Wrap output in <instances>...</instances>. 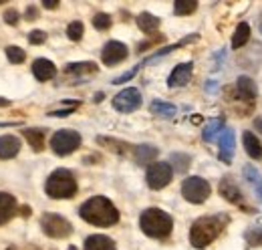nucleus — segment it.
I'll return each instance as SVG.
<instances>
[{
  "label": "nucleus",
  "mask_w": 262,
  "mask_h": 250,
  "mask_svg": "<svg viewBox=\"0 0 262 250\" xmlns=\"http://www.w3.org/2000/svg\"><path fill=\"white\" fill-rule=\"evenodd\" d=\"M81 218L89 222L93 226H101V228H109L119 222V212L113 206L111 200H107L103 196H95L91 200H87L79 208Z\"/></svg>",
  "instance_id": "nucleus-1"
},
{
  "label": "nucleus",
  "mask_w": 262,
  "mask_h": 250,
  "mask_svg": "<svg viewBox=\"0 0 262 250\" xmlns=\"http://www.w3.org/2000/svg\"><path fill=\"white\" fill-rule=\"evenodd\" d=\"M224 220L222 216H206L194 222V226L190 230V240L196 248H206L212 240L218 238V234L224 228Z\"/></svg>",
  "instance_id": "nucleus-2"
},
{
  "label": "nucleus",
  "mask_w": 262,
  "mask_h": 250,
  "mask_svg": "<svg viewBox=\"0 0 262 250\" xmlns=\"http://www.w3.org/2000/svg\"><path fill=\"white\" fill-rule=\"evenodd\" d=\"M140 226L151 238H165V236L172 234L174 220L168 212L159 210V208H147L140 216Z\"/></svg>",
  "instance_id": "nucleus-3"
},
{
  "label": "nucleus",
  "mask_w": 262,
  "mask_h": 250,
  "mask_svg": "<svg viewBox=\"0 0 262 250\" xmlns=\"http://www.w3.org/2000/svg\"><path fill=\"white\" fill-rule=\"evenodd\" d=\"M45 190L54 200H67L77 194V182L69 170H54L47 179Z\"/></svg>",
  "instance_id": "nucleus-4"
},
{
  "label": "nucleus",
  "mask_w": 262,
  "mask_h": 250,
  "mask_svg": "<svg viewBox=\"0 0 262 250\" xmlns=\"http://www.w3.org/2000/svg\"><path fill=\"white\" fill-rule=\"evenodd\" d=\"M182 194H184V198L192 204H202L208 200L210 196V184L206 182V179L202 178H196V176H192L188 179H184V184H182Z\"/></svg>",
  "instance_id": "nucleus-5"
},
{
  "label": "nucleus",
  "mask_w": 262,
  "mask_h": 250,
  "mask_svg": "<svg viewBox=\"0 0 262 250\" xmlns=\"http://www.w3.org/2000/svg\"><path fill=\"white\" fill-rule=\"evenodd\" d=\"M81 145V135L77 131H71V129H63V131H57L52 135L51 140V147L57 156H69L73 154L75 149H79Z\"/></svg>",
  "instance_id": "nucleus-6"
},
{
  "label": "nucleus",
  "mask_w": 262,
  "mask_h": 250,
  "mask_svg": "<svg viewBox=\"0 0 262 250\" xmlns=\"http://www.w3.org/2000/svg\"><path fill=\"white\" fill-rule=\"evenodd\" d=\"M147 186L151 190H161L165 188L170 182H172V178H174V172H172V165L170 163H165V161H156V163H151L149 168H147Z\"/></svg>",
  "instance_id": "nucleus-7"
},
{
  "label": "nucleus",
  "mask_w": 262,
  "mask_h": 250,
  "mask_svg": "<svg viewBox=\"0 0 262 250\" xmlns=\"http://www.w3.org/2000/svg\"><path fill=\"white\" fill-rule=\"evenodd\" d=\"M40 224H43L45 234L51 236V238H67V236L73 232L71 222L59 214H45L43 220H40Z\"/></svg>",
  "instance_id": "nucleus-8"
},
{
  "label": "nucleus",
  "mask_w": 262,
  "mask_h": 250,
  "mask_svg": "<svg viewBox=\"0 0 262 250\" xmlns=\"http://www.w3.org/2000/svg\"><path fill=\"white\" fill-rule=\"evenodd\" d=\"M140 105H141V93L135 87L119 91L113 99V107L119 111V113H131V111H135Z\"/></svg>",
  "instance_id": "nucleus-9"
},
{
  "label": "nucleus",
  "mask_w": 262,
  "mask_h": 250,
  "mask_svg": "<svg viewBox=\"0 0 262 250\" xmlns=\"http://www.w3.org/2000/svg\"><path fill=\"white\" fill-rule=\"evenodd\" d=\"M125 57H127V47L123 43H119V40H109V43L103 47V53H101V59L107 67H113V65L121 63Z\"/></svg>",
  "instance_id": "nucleus-10"
},
{
  "label": "nucleus",
  "mask_w": 262,
  "mask_h": 250,
  "mask_svg": "<svg viewBox=\"0 0 262 250\" xmlns=\"http://www.w3.org/2000/svg\"><path fill=\"white\" fill-rule=\"evenodd\" d=\"M192 71H194V65H192V63L177 65L174 71H172L170 79H168V85L170 87H184L186 83L190 81V77H192Z\"/></svg>",
  "instance_id": "nucleus-11"
},
{
  "label": "nucleus",
  "mask_w": 262,
  "mask_h": 250,
  "mask_svg": "<svg viewBox=\"0 0 262 250\" xmlns=\"http://www.w3.org/2000/svg\"><path fill=\"white\" fill-rule=\"evenodd\" d=\"M218 142H220V160L224 163H230L234 158V147H236V143H234V131L224 129Z\"/></svg>",
  "instance_id": "nucleus-12"
},
{
  "label": "nucleus",
  "mask_w": 262,
  "mask_h": 250,
  "mask_svg": "<svg viewBox=\"0 0 262 250\" xmlns=\"http://www.w3.org/2000/svg\"><path fill=\"white\" fill-rule=\"evenodd\" d=\"M20 151V140L17 135H2L0 137V160H10Z\"/></svg>",
  "instance_id": "nucleus-13"
},
{
  "label": "nucleus",
  "mask_w": 262,
  "mask_h": 250,
  "mask_svg": "<svg viewBox=\"0 0 262 250\" xmlns=\"http://www.w3.org/2000/svg\"><path fill=\"white\" fill-rule=\"evenodd\" d=\"M33 73L38 81H51L54 75H57V67H54L49 59H36L33 63Z\"/></svg>",
  "instance_id": "nucleus-14"
},
{
  "label": "nucleus",
  "mask_w": 262,
  "mask_h": 250,
  "mask_svg": "<svg viewBox=\"0 0 262 250\" xmlns=\"http://www.w3.org/2000/svg\"><path fill=\"white\" fill-rule=\"evenodd\" d=\"M17 214V200L6 192H0V226Z\"/></svg>",
  "instance_id": "nucleus-15"
},
{
  "label": "nucleus",
  "mask_w": 262,
  "mask_h": 250,
  "mask_svg": "<svg viewBox=\"0 0 262 250\" xmlns=\"http://www.w3.org/2000/svg\"><path fill=\"white\" fill-rule=\"evenodd\" d=\"M220 194L232 204H240L242 202V194L238 190V186L234 184V179L232 178H224L222 182H220Z\"/></svg>",
  "instance_id": "nucleus-16"
},
{
  "label": "nucleus",
  "mask_w": 262,
  "mask_h": 250,
  "mask_svg": "<svg viewBox=\"0 0 262 250\" xmlns=\"http://www.w3.org/2000/svg\"><path fill=\"white\" fill-rule=\"evenodd\" d=\"M85 250H117L115 248V242L107 236H101V234H95V236H89L85 240Z\"/></svg>",
  "instance_id": "nucleus-17"
},
{
  "label": "nucleus",
  "mask_w": 262,
  "mask_h": 250,
  "mask_svg": "<svg viewBox=\"0 0 262 250\" xmlns=\"http://www.w3.org/2000/svg\"><path fill=\"white\" fill-rule=\"evenodd\" d=\"M242 142H244V149H246V154L250 156L252 160H260L262 158V143L254 137V133L250 131H244L242 135Z\"/></svg>",
  "instance_id": "nucleus-18"
},
{
  "label": "nucleus",
  "mask_w": 262,
  "mask_h": 250,
  "mask_svg": "<svg viewBox=\"0 0 262 250\" xmlns=\"http://www.w3.org/2000/svg\"><path fill=\"white\" fill-rule=\"evenodd\" d=\"M236 89H238V95L242 97V99H248V101H252L256 99V85H254V81L250 77H240L238 83H236Z\"/></svg>",
  "instance_id": "nucleus-19"
},
{
  "label": "nucleus",
  "mask_w": 262,
  "mask_h": 250,
  "mask_svg": "<svg viewBox=\"0 0 262 250\" xmlns=\"http://www.w3.org/2000/svg\"><path fill=\"white\" fill-rule=\"evenodd\" d=\"M133 156H135V161H137V163L145 165V163H149L151 160L157 158V149H156L154 145L141 143V145H137V147L133 149Z\"/></svg>",
  "instance_id": "nucleus-20"
},
{
  "label": "nucleus",
  "mask_w": 262,
  "mask_h": 250,
  "mask_svg": "<svg viewBox=\"0 0 262 250\" xmlns=\"http://www.w3.org/2000/svg\"><path fill=\"white\" fill-rule=\"evenodd\" d=\"M137 26H140L145 35H154L159 29V18L149 15V12H141V15L137 17Z\"/></svg>",
  "instance_id": "nucleus-21"
},
{
  "label": "nucleus",
  "mask_w": 262,
  "mask_h": 250,
  "mask_svg": "<svg viewBox=\"0 0 262 250\" xmlns=\"http://www.w3.org/2000/svg\"><path fill=\"white\" fill-rule=\"evenodd\" d=\"M22 135L26 137V142L31 143V147L35 151H40L45 147V133L40 131V129H24Z\"/></svg>",
  "instance_id": "nucleus-22"
},
{
  "label": "nucleus",
  "mask_w": 262,
  "mask_h": 250,
  "mask_svg": "<svg viewBox=\"0 0 262 250\" xmlns=\"http://www.w3.org/2000/svg\"><path fill=\"white\" fill-rule=\"evenodd\" d=\"M248 38H250V26H248L246 22H240L236 33H234V36H232V47L234 49L244 47L248 43Z\"/></svg>",
  "instance_id": "nucleus-23"
},
{
  "label": "nucleus",
  "mask_w": 262,
  "mask_h": 250,
  "mask_svg": "<svg viewBox=\"0 0 262 250\" xmlns=\"http://www.w3.org/2000/svg\"><path fill=\"white\" fill-rule=\"evenodd\" d=\"M222 127H224V121H222V119H212V121H210V123L204 127L202 137H204L206 142H212L214 137H216L220 131H222Z\"/></svg>",
  "instance_id": "nucleus-24"
},
{
  "label": "nucleus",
  "mask_w": 262,
  "mask_h": 250,
  "mask_svg": "<svg viewBox=\"0 0 262 250\" xmlns=\"http://www.w3.org/2000/svg\"><path fill=\"white\" fill-rule=\"evenodd\" d=\"M149 109L154 111L156 115H161V117H174V115H175V111H177L175 105H172V103H163V101H154Z\"/></svg>",
  "instance_id": "nucleus-25"
},
{
  "label": "nucleus",
  "mask_w": 262,
  "mask_h": 250,
  "mask_svg": "<svg viewBox=\"0 0 262 250\" xmlns=\"http://www.w3.org/2000/svg\"><path fill=\"white\" fill-rule=\"evenodd\" d=\"M198 8V2L196 0H177V2L174 4V10L177 17H186V15H192Z\"/></svg>",
  "instance_id": "nucleus-26"
},
{
  "label": "nucleus",
  "mask_w": 262,
  "mask_h": 250,
  "mask_svg": "<svg viewBox=\"0 0 262 250\" xmlns=\"http://www.w3.org/2000/svg\"><path fill=\"white\" fill-rule=\"evenodd\" d=\"M97 71V65L95 63H71L67 67V73H77V75H83V73H95Z\"/></svg>",
  "instance_id": "nucleus-27"
},
{
  "label": "nucleus",
  "mask_w": 262,
  "mask_h": 250,
  "mask_svg": "<svg viewBox=\"0 0 262 250\" xmlns=\"http://www.w3.org/2000/svg\"><path fill=\"white\" fill-rule=\"evenodd\" d=\"M244 176H246V179H248V182H250L252 186H256L258 196L262 198V182H260V176H258V172L252 168V165H246V168H244Z\"/></svg>",
  "instance_id": "nucleus-28"
},
{
  "label": "nucleus",
  "mask_w": 262,
  "mask_h": 250,
  "mask_svg": "<svg viewBox=\"0 0 262 250\" xmlns=\"http://www.w3.org/2000/svg\"><path fill=\"white\" fill-rule=\"evenodd\" d=\"M6 57H8V61H10L12 65H20V63L26 59V54H24V51H22L20 47L10 45V47H6Z\"/></svg>",
  "instance_id": "nucleus-29"
},
{
  "label": "nucleus",
  "mask_w": 262,
  "mask_h": 250,
  "mask_svg": "<svg viewBox=\"0 0 262 250\" xmlns=\"http://www.w3.org/2000/svg\"><path fill=\"white\" fill-rule=\"evenodd\" d=\"M93 26L97 31H107L109 26H111V17L105 15V12H99V15L93 17Z\"/></svg>",
  "instance_id": "nucleus-30"
},
{
  "label": "nucleus",
  "mask_w": 262,
  "mask_h": 250,
  "mask_svg": "<svg viewBox=\"0 0 262 250\" xmlns=\"http://www.w3.org/2000/svg\"><path fill=\"white\" fill-rule=\"evenodd\" d=\"M67 36L71 38V40H81L83 38V22L75 20L67 26Z\"/></svg>",
  "instance_id": "nucleus-31"
},
{
  "label": "nucleus",
  "mask_w": 262,
  "mask_h": 250,
  "mask_svg": "<svg viewBox=\"0 0 262 250\" xmlns=\"http://www.w3.org/2000/svg\"><path fill=\"white\" fill-rule=\"evenodd\" d=\"M172 163H174V168L177 172H186L190 168V158L184 156V154H174L172 156Z\"/></svg>",
  "instance_id": "nucleus-32"
},
{
  "label": "nucleus",
  "mask_w": 262,
  "mask_h": 250,
  "mask_svg": "<svg viewBox=\"0 0 262 250\" xmlns=\"http://www.w3.org/2000/svg\"><path fill=\"white\" fill-rule=\"evenodd\" d=\"M246 238H248V242H250V244L260 246V244H262V226L250 228V230L246 232Z\"/></svg>",
  "instance_id": "nucleus-33"
},
{
  "label": "nucleus",
  "mask_w": 262,
  "mask_h": 250,
  "mask_svg": "<svg viewBox=\"0 0 262 250\" xmlns=\"http://www.w3.org/2000/svg\"><path fill=\"white\" fill-rule=\"evenodd\" d=\"M29 40H31L33 45H40V43H45V40H47V35L43 31H33L31 36H29Z\"/></svg>",
  "instance_id": "nucleus-34"
},
{
  "label": "nucleus",
  "mask_w": 262,
  "mask_h": 250,
  "mask_svg": "<svg viewBox=\"0 0 262 250\" xmlns=\"http://www.w3.org/2000/svg\"><path fill=\"white\" fill-rule=\"evenodd\" d=\"M18 18H20V15H18L17 10H6V12H4V22H6V24H17Z\"/></svg>",
  "instance_id": "nucleus-35"
},
{
  "label": "nucleus",
  "mask_w": 262,
  "mask_h": 250,
  "mask_svg": "<svg viewBox=\"0 0 262 250\" xmlns=\"http://www.w3.org/2000/svg\"><path fill=\"white\" fill-rule=\"evenodd\" d=\"M137 71H140V69H137V67H135V69H131V71H129V73H125V75H121V77H117V79H113V83H115V85H119V83H125V81H129V79H131V77H133V75H135Z\"/></svg>",
  "instance_id": "nucleus-36"
},
{
  "label": "nucleus",
  "mask_w": 262,
  "mask_h": 250,
  "mask_svg": "<svg viewBox=\"0 0 262 250\" xmlns=\"http://www.w3.org/2000/svg\"><path fill=\"white\" fill-rule=\"evenodd\" d=\"M71 113H73V109H61V111H51L49 115H52V117H67Z\"/></svg>",
  "instance_id": "nucleus-37"
},
{
  "label": "nucleus",
  "mask_w": 262,
  "mask_h": 250,
  "mask_svg": "<svg viewBox=\"0 0 262 250\" xmlns=\"http://www.w3.org/2000/svg\"><path fill=\"white\" fill-rule=\"evenodd\" d=\"M35 18H36V8L29 6V8H26V20H35Z\"/></svg>",
  "instance_id": "nucleus-38"
},
{
  "label": "nucleus",
  "mask_w": 262,
  "mask_h": 250,
  "mask_svg": "<svg viewBox=\"0 0 262 250\" xmlns=\"http://www.w3.org/2000/svg\"><path fill=\"white\" fill-rule=\"evenodd\" d=\"M254 129L262 135V117H256V119H254Z\"/></svg>",
  "instance_id": "nucleus-39"
},
{
  "label": "nucleus",
  "mask_w": 262,
  "mask_h": 250,
  "mask_svg": "<svg viewBox=\"0 0 262 250\" xmlns=\"http://www.w3.org/2000/svg\"><path fill=\"white\" fill-rule=\"evenodd\" d=\"M43 6H45V8H57L59 2H57V0H54V2H52V0H47V2H43Z\"/></svg>",
  "instance_id": "nucleus-40"
},
{
  "label": "nucleus",
  "mask_w": 262,
  "mask_h": 250,
  "mask_svg": "<svg viewBox=\"0 0 262 250\" xmlns=\"http://www.w3.org/2000/svg\"><path fill=\"white\" fill-rule=\"evenodd\" d=\"M8 105H10L8 99H0V107H8Z\"/></svg>",
  "instance_id": "nucleus-41"
},
{
  "label": "nucleus",
  "mask_w": 262,
  "mask_h": 250,
  "mask_svg": "<svg viewBox=\"0 0 262 250\" xmlns=\"http://www.w3.org/2000/svg\"><path fill=\"white\" fill-rule=\"evenodd\" d=\"M192 121H194V123H200V121H202V117H200V115H194V117H192Z\"/></svg>",
  "instance_id": "nucleus-42"
},
{
  "label": "nucleus",
  "mask_w": 262,
  "mask_h": 250,
  "mask_svg": "<svg viewBox=\"0 0 262 250\" xmlns=\"http://www.w3.org/2000/svg\"><path fill=\"white\" fill-rule=\"evenodd\" d=\"M69 250H77V248L75 246H69Z\"/></svg>",
  "instance_id": "nucleus-43"
},
{
  "label": "nucleus",
  "mask_w": 262,
  "mask_h": 250,
  "mask_svg": "<svg viewBox=\"0 0 262 250\" xmlns=\"http://www.w3.org/2000/svg\"><path fill=\"white\" fill-rule=\"evenodd\" d=\"M8 250H15V248H8Z\"/></svg>",
  "instance_id": "nucleus-44"
}]
</instances>
